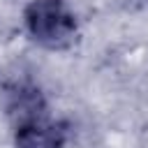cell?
<instances>
[{
    "label": "cell",
    "instance_id": "cell-1",
    "mask_svg": "<svg viewBox=\"0 0 148 148\" xmlns=\"http://www.w3.org/2000/svg\"><path fill=\"white\" fill-rule=\"evenodd\" d=\"M28 37L49 51H65L76 42L79 21L67 0H30L23 7Z\"/></svg>",
    "mask_w": 148,
    "mask_h": 148
},
{
    "label": "cell",
    "instance_id": "cell-2",
    "mask_svg": "<svg viewBox=\"0 0 148 148\" xmlns=\"http://www.w3.org/2000/svg\"><path fill=\"white\" fill-rule=\"evenodd\" d=\"M69 123L49 113L14 123V148H65L69 141Z\"/></svg>",
    "mask_w": 148,
    "mask_h": 148
},
{
    "label": "cell",
    "instance_id": "cell-3",
    "mask_svg": "<svg viewBox=\"0 0 148 148\" xmlns=\"http://www.w3.org/2000/svg\"><path fill=\"white\" fill-rule=\"evenodd\" d=\"M7 111H9L14 123L49 113L46 111V99H44L42 90L35 83H14L7 90Z\"/></svg>",
    "mask_w": 148,
    "mask_h": 148
}]
</instances>
